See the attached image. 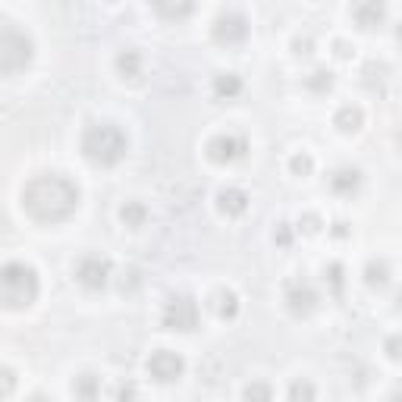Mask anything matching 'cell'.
I'll use <instances>...</instances> for the list:
<instances>
[{"label": "cell", "instance_id": "cell-1", "mask_svg": "<svg viewBox=\"0 0 402 402\" xmlns=\"http://www.w3.org/2000/svg\"><path fill=\"white\" fill-rule=\"evenodd\" d=\"M23 208L41 223H60L76 214L79 208V189L60 173L35 177L23 189Z\"/></svg>", "mask_w": 402, "mask_h": 402}, {"label": "cell", "instance_id": "cell-2", "mask_svg": "<svg viewBox=\"0 0 402 402\" xmlns=\"http://www.w3.org/2000/svg\"><path fill=\"white\" fill-rule=\"evenodd\" d=\"M126 135L113 123H91L82 133V155L98 167H113L126 157Z\"/></svg>", "mask_w": 402, "mask_h": 402}, {"label": "cell", "instance_id": "cell-3", "mask_svg": "<svg viewBox=\"0 0 402 402\" xmlns=\"http://www.w3.org/2000/svg\"><path fill=\"white\" fill-rule=\"evenodd\" d=\"M38 274L35 267L23 264V261H10L0 267V305L4 308H28L38 298Z\"/></svg>", "mask_w": 402, "mask_h": 402}, {"label": "cell", "instance_id": "cell-4", "mask_svg": "<svg viewBox=\"0 0 402 402\" xmlns=\"http://www.w3.org/2000/svg\"><path fill=\"white\" fill-rule=\"evenodd\" d=\"M32 63V38L16 28L0 32V72H16Z\"/></svg>", "mask_w": 402, "mask_h": 402}, {"label": "cell", "instance_id": "cell-5", "mask_svg": "<svg viewBox=\"0 0 402 402\" xmlns=\"http://www.w3.org/2000/svg\"><path fill=\"white\" fill-rule=\"evenodd\" d=\"M164 327L170 330H195L199 327V305L192 296H173L164 305Z\"/></svg>", "mask_w": 402, "mask_h": 402}, {"label": "cell", "instance_id": "cell-6", "mask_svg": "<svg viewBox=\"0 0 402 402\" xmlns=\"http://www.w3.org/2000/svg\"><path fill=\"white\" fill-rule=\"evenodd\" d=\"M76 280L82 283L85 289H101L111 280V261L101 258V255H85L76 264Z\"/></svg>", "mask_w": 402, "mask_h": 402}, {"label": "cell", "instance_id": "cell-7", "mask_svg": "<svg viewBox=\"0 0 402 402\" xmlns=\"http://www.w3.org/2000/svg\"><path fill=\"white\" fill-rule=\"evenodd\" d=\"M182 371H186V362H182V355L170 352V349H160L148 358V374L160 380V384H173V380L182 377Z\"/></svg>", "mask_w": 402, "mask_h": 402}, {"label": "cell", "instance_id": "cell-8", "mask_svg": "<svg viewBox=\"0 0 402 402\" xmlns=\"http://www.w3.org/2000/svg\"><path fill=\"white\" fill-rule=\"evenodd\" d=\"M248 151V142L242 135H233V133H223V135H214L208 145V155L217 160V164H233V160L245 157Z\"/></svg>", "mask_w": 402, "mask_h": 402}, {"label": "cell", "instance_id": "cell-9", "mask_svg": "<svg viewBox=\"0 0 402 402\" xmlns=\"http://www.w3.org/2000/svg\"><path fill=\"white\" fill-rule=\"evenodd\" d=\"M248 35V23L245 16H239V13H220L214 23V38L220 41V45H239V41H245Z\"/></svg>", "mask_w": 402, "mask_h": 402}, {"label": "cell", "instance_id": "cell-10", "mask_svg": "<svg viewBox=\"0 0 402 402\" xmlns=\"http://www.w3.org/2000/svg\"><path fill=\"white\" fill-rule=\"evenodd\" d=\"M286 305L292 314H298V318H305V314H311L318 308V292L311 289V283H289L286 289Z\"/></svg>", "mask_w": 402, "mask_h": 402}, {"label": "cell", "instance_id": "cell-11", "mask_svg": "<svg viewBox=\"0 0 402 402\" xmlns=\"http://www.w3.org/2000/svg\"><path fill=\"white\" fill-rule=\"evenodd\" d=\"M358 186H362V173L352 170V167H342L330 177V189L336 195H355Z\"/></svg>", "mask_w": 402, "mask_h": 402}, {"label": "cell", "instance_id": "cell-12", "mask_svg": "<svg viewBox=\"0 0 402 402\" xmlns=\"http://www.w3.org/2000/svg\"><path fill=\"white\" fill-rule=\"evenodd\" d=\"M217 201H220V211L230 217L242 214V211L248 208V195L242 192V189H223L220 195H217Z\"/></svg>", "mask_w": 402, "mask_h": 402}, {"label": "cell", "instance_id": "cell-13", "mask_svg": "<svg viewBox=\"0 0 402 402\" xmlns=\"http://www.w3.org/2000/svg\"><path fill=\"white\" fill-rule=\"evenodd\" d=\"M72 393L79 396V402H98V399H101V380L94 377V374L76 377V384H72Z\"/></svg>", "mask_w": 402, "mask_h": 402}, {"label": "cell", "instance_id": "cell-14", "mask_svg": "<svg viewBox=\"0 0 402 402\" xmlns=\"http://www.w3.org/2000/svg\"><path fill=\"white\" fill-rule=\"evenodd\" d=\"M214 91H217V98H236L242 91V79L236 72H223V76L214 79Z\"/></svg>", "mask_w": 402, "mask_h": 402}, {"label": "cell", "instance_id": "cell-15", "mask_svg": "<svg viewBox=\"0 0 402 402\" xmlns=\"http://www.w3.org/2000/svg\"><path fill=\"white\" fill-rule=\"evenodd\" d=\"M116 69L123 72V79H135L138 72H142V57H138V50H123V54L116 57Z\"/></svg>", "mask_w": 402, "mask_h": 402}, {"label": "cell", "instance_id": "cell-16", "mask_svg": "<svg viewBox=\"0 0 402 402\" xmlns=\"http://www.w3.org/2000/svg\"><path fill=\"white\" fill-rule=\"evenodd\" d=\"M120 217H123V223L126 226H142L145 217H148V208H145L142 201H126L123 204V211H120Z\"/></svg>", "mask_w": 402, "mask_h": 402}, {"label": "cell", "instance_id": "cell-17", "mask_svg": "<svg viewBox=\"0 0 402 402\" xmlns=\"http://www.w3.org/2000/svg\"><path fill=\"white\" fill-rule=\"evenodd\" d=\"M289 399H292V402H314V384H311L308 377L292 380V386H289Z\"/></svg>", "mask_w": 402, "mask_h": 402}, {"label": "cell", "instance_id": "cell-18", "mask_svg": "<svg viewBox=\"0 0 402 402\" xmlns=\"http://www.w3.org/2000/svg\"><path fill=\"white\" fill-rule=\"evenodd\" d=\"M358 123H362V111H355V107H342V111L336 113V126H340L342 133H355Z\"/></svg>", "mask_w": 402, "mask_h": 402}, {"label": "cell", "instance_id": "cell-19", "mask_svg": "<svg viewBox=\"0 0 402 402\" xmlns=\"http://www.w3.org/2000/svg\"><path fill=\"white\" fill-rule=\"evenodd\" d=\"M386 280H390V267H386V261H371L368 264V283L371 286H386Z\"/></svg>", "mask_w": 402, "mask_h": 402}, {"label": "cell", "instance_id": "cell-20", "mask_svg": "<svg viewBox=\"0 0 402 402\" xmlns=\"http://www.w3.org/2000/svg\"><path fill=\"white\" fill-rule=\"evenodd\" d=\"M270 399H274V393H270V386L261 384V380L245 386V402H270Z\"/></svg>", "mask_w": 402, "mask_h": 402}, {"label": "cell", "instance_id": "cell-21", "mask_svg": "<svg viewBox=\"0 0 402 402\" xmlns=\"http://www.w3.org/2000/svg\"><path fill=\"white\" fill-rule=\"evenodd\" d=\"M220 314H223V318H236V314H239V298H236V292H230V289L220 292Z\"/></svg>", "mask_w": 402, "mask_h": 402}, {"label": "cell", "instance_id": "cell-22", "mask_svg": "<svg viewBox=\"0 0 402 402\" xmlns=\"http://www.w3.org/2000/svg\"><path fill=\"white\" fill-rule=\"evenodd\" d=\"M355 16L362 19V26H374V19L384 16V6H374V4H368V6H355Z\"/></svg>", "mask_w": 402, "mask_h": 402}, {"label": "cell", "instance_id": "cell-23", "mask_svg": "<svg viewBox=\"0 0 402 402\" xmlns=\"http://www.w3.org/2000/svg\"><path fill=\"white\" fill-rule=\"evenodd\" d=\"M308 85H311L314 91H327V89L333 85V72H330V69H318V72H311Z\"/></svg>", "mask_w": 402, "mask_h": 402}, {"label": "cell", "instance_id": "cell-24", "mask_svg": "<svg viewBox=\"0 0 402 402\" xmlns=\"http://www.w3.org/2000/svg\"><path fill=\"white\" fill-rule=\"evenodd\" d=\"M13 390H16V374H13L6 364H0V399L10 396Z\"/></svg>", "mask_w": 402, "mask_h": 402}, {"label": "cell", "instance_id": "cell-25", "mask_svg": "<svg viewBox=\"0 0 402 402\" xmlns=\"http://www.w3.org/2000/svg\"><path fill=\"white\" fill-rule=\"evenodd\" d=\"M311 167H314V160L308 155H296V157H292V170L302 173V177H305V173H311Z\"/></svg>", "mask_w": 402, "mask_h": 402}, {"label": "cell", "instance_id": "cell-26", "mask_svg": "<svg viewBox=\"0 0 402 402\" xmlns=\"http://www.w3.org/2000/svg\"><path fill=\"white\" fill-rule=\"evenodd\" d=\"M157 13H164V16H189V13H192V6H189V4H182V6H167V4H160Z\"/></svg>", "mask_w": 402, "mask_h": 402}, {"label": "cell", "instance_id": "cell-27", "mask_svg": "<svg viewBox=\"0 0 402 402\" xmlns=\"http://www.w3.org/2000/svg\"><path fill=\"white\" fill-rule=\"evenodd\" d=\"M330 283L336 286V292L342 289V267L340 264H330Z\"/></svg>", "mask_w": 402, "mask_h": 402}, {"label": "cell", "instance_id": "cell-28", "mask_svg": "<svg viewBox=\"0 0 402 402\" xmlns=\"http://www.w3.org/2000/svg\"><path fill=\"white\" fill-rule=\"evenodd\" d=\"M274 239H280V245H289V230H286V223H280V236H274Z\"/></svg>", "mask_w": 402, "mask_h": 402}, {"label": "cell", "instance_id": "cell-29", "mask_svg": "<svg viewBox=\"0 0 402 402\" xmlns=\"http://www.w3.org/2000/svg\"><path fill=\"white\" fill-rule=\"evenodd\" d=\"M26 402H50V399H48V396H41V393H35V396H32V399H26Z\"/></svg>", "mask_w": 402, "mask_h": 402}]
</instances>
